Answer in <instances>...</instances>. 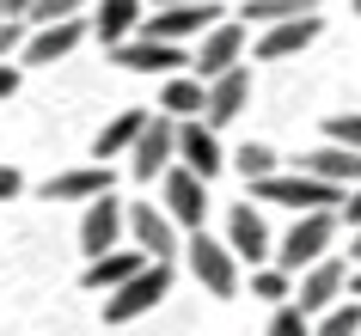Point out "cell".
<instances>
[{
	"instance_id": "6da1fadb",
	"label": "cell",
	"mask_w": 361,
	"mask_h": 336,
	"mask_svg": "<svg viewBox=\"0 0 361 336\" xmlns=\"http://www.w3.org/2000/svg\"><path fill=\"white\" fill-rule=\"evenodd\" d=\"M257 202L269 208H294V214H343V189L319 184V178H306V171H276L269 184H257Z\"/></svg>"
},
{
	"instance_id": "7a4b0ae2",
	"label": "cell",
	"mask_w": 361,
	"mask_h": 336,
	"mask_svg": "<svg viewBox=\"0 0 361 336\" xmlns=\"http://www.w3.org/2000/svg\"><path fill=\"white\" fill-rule=\"evenodd\" d=\"M184 263H190V275L202 281L214 299H233V294H239V257L227 251V239L190 232V244H184Z\"/></svg>"
},
{
	"instance_id": "3957f363",
	"label": "cell",
	"mask_w": 361,
	"mask_h": 336,
	"mask_svg": "<svg viewBox=\"0 0 361 336\" xmlns=\"http://www.w3.org/2000/svg\"><path fill=\"white\" fill-rule=\"evenodd\" d=\"M214 25H227L221 19V0H209V6H159V13H147V25H141V37H153V43H202L214 31Z\"/></svg>"
},
{
	"instance_id": "277c9868",
	"label": "cell",
	"mask_w": 361,
	"mask_h": 336,
	"mask_svg": "<svg viewBox=\"0 0 361 336\" xmlns=\"http://www.w3.org/2000/svg\"><path fill=\"white\" fill-rule=\"evenodd\" d=\"M343 214H306V220L288 226V239L276 244V263H282L288 275H300V269H312V263H324V251H331V232H337Z\"/></svg>"
},
{
	"instance_id": "5b68a950",
	"label": "cell",
	"mask_w": 361,
	"mask_h": 336,
	"mask_svg": "<svg viewBox=\"0 0 361 336\" xmlns=\"http://www.w3.org/2000/svg\"><path fill=\"white\" fill-rule=\"evenodd\" d=\"M171 294V263H153V269H141V275L129 281V287H116V294H104V324H129V318H141V312H153L159 299Z\"/></svg>"
},
{
	"instance_id": "8992f818",
	"label": "cell",
	"mask_w": 361,
	"mask_h": 336,
	"mask_svg": "<svg viewBox=\"0 0 361 336\" xmlns=\"http://www.w3.org/2000/svg\"><path fill=\"white\" fill-rule=\"evenodd\" d=\"M123 232H129V202H116V196L86 202V214H80V251H86V263L111 257Z\"/></svg>"
},
{
	"instance_id": "52a82bcc",
	"label": "cell",
	"mask_w": 361,
	"mask_h": 336,
	"mask_svg": "<svg viewBox=\"0 0 361 336\" xmlns=\"http://www.w3.org/2000/svg\"><path fill=\"white\" fill-rule=\"evenodd\" d=\"M245 61V25L239 19H227V25H214L209 37L196 43V56H190V68H196V80L202 86H214V80H227L233 68Z\"/></svg>"
},
{
	"instance_id": "ba28073f",
	"label": "cell",
	"mask_w": 361,
	"mask_h": 336,
	"mask_svg": "<svg viewBox=\"0 0 361 336\" xmlns=\"http://www.w3.org/2000/svg\"><path fill=\"white\" fill-rule=\"evenodd\" d=\"M129 232H135V251L153 263H171L184 251V232L171 226L166 208H153V202H129Z\"/></svg>"
},
{
	"instance_id": "9c48e42d",
	"label": "cell",
	"mask_w": 361,
	"mask_h": 336,
	"mask_svg": "<svg viewBox=\"0 0 361 336\" xmlns=\"http://www.w3.org/2000/svg\"><path fill=\"white\" fill-rule=\"evenodd\" d=\"M343 287H349V263H343V257H324V263H312V269L300 275L294 306H300L306 318H324L331 306H343Z\"/></svg>"
},
{
	"instance_id": "30bf717a",
	"label": "cell",
	"mask_w": 361,
	"mask_h": 336,
	"mask_svg": "<svg viewBox=\"0 0 361 336\" xmlns=\"http://www.w3.org/2000/svg\"><path fill=\"white\" fill-rule=\"evenodd\" d=\"M166 214H171L178 232H202V220H209V184L196 171L171 166L166 171Z\"/></svg>"
},
{
	"instance_id": "8fae6325",
	"label": "cell",
	"mask_w": 361,
	"mask_h": 336,
	"mask_svg": "<svg viewBox=\"0 0 361 336\" xmlns=\"http://www.w3.org/2000/svg\"><path fill=\"white\" fill-rule=\"evenodd\" d=\"M171 159H178V123H171V116H153L147 135H141V141H135V153H129L135 184H153V178H166Z\"/></svg>"
},
{
	"instance_id": "7c38bea8",
	"label": "cell",
	"mask_w": 361,
	"mask_h": 336,
	"mask_svg": "<svg viewBox=\"0 0 361 336\" xmlns=\"http://www.w3.org/2000/svg\"><path fill=\"white\" fill-rule=\"evenodd\" d=\"M294 171H306V178H319V184H331V189H361V153H349V147H337V141H324V147H312V153H300L294 159Z\"/></svg>"
},
{
	"instance_id": "4fadbf2b",
	"label": "cell",
	"mask_w": 361,
	"mask_h": 336,
	"mask_svg": "<svg viewBox=\"0 0 361 336\" xmlns=\"http://www.w3.org/2000/svg\"><path fill=\"white\" fill-rule=\"evenodd\" d=\"M227 251H233L239 263H251V269L276 263V257H269V226H264V214H257L251 202L227 208Z\"/></svg>"
},
{
	"instance_id": "5bb4252c",
	"label": "cell",
	"mask_w": 361,
	"mask_h": 336,
	"mask_svg": "<svg viewBox=\"0 0 361 336\" xmlns=\"http://www.w3.org/2000/svg\"><path fill=\"white\" fill-rule=\"evenodd\" d=\"M111 61L116 68H129V74H171L178 80V68H184V49L178 43H153V37H129V43H116L111 49Z\"/></svg>"
},
{
	"instance_id": "9a60e30c",
	"label": "cell",
	"mask_w": 361,
	"mask_h": 336,
	"mask_svg": "<svg viewBox=\"0 0 361 336\" xmlns=\"http://www.w3.org/2000/svg\"><path fill=\"white\" fill-rule=\"evenodd\" d=\"M178 159H184V171H196L202 184H209V178H221V171L233 166L227 153H221V141H214L209 123H178Z\"/></svg>"
},
{
	"instance_id": "2e32d148",
	"label": "cell",
	"mask_w": 361,
	"mask_h": 336,
	"mask_svg": "<svg viewBox=\"0 0 361 336\" xmlns=\"http://www.w3.org/2000/svg\"><path fill=\"white\" fill-rule=\"evenodd\" d=\"M319 37H324V13H306V19H288V25H276V31H264L251 56L257 61H288V56H300L306 43H319Z\"/></svg>"
},
{
	"instance_id": "e0dca14e",
	"label": "cell",
	"mask_w": 361,
	"mask_h": 336,
	"mask_svg": "<svg viewBox=\"0 0 361 336\" xmlns=\"http://www.w3.org/2000/svg\"><path fill=\"white\" fill-rule=\"evenodd\" d=\"M86 31H92L86 19H68V25H43L37 37L25 43V56H19V61H31V68H56V61H68V56L80 49V43H86Z\"/></svg>"
},
{
	"instance_id": "ac0fdd59",
	"label": "cell",
	"mask_w": 361,
	"mask_h": 336,
	"mask_svg": "<svg viewBox=\"0 0 361 336\" xmlns=\"http://www.w3.org/2000/svg\"><path fill=\"white\" fill-rule=\"evenodd\" d=\"M111 196V166H74L43 184V202H98Z\"/></svg>"
},
{
	"instance_id": "d6986e66",
	"label": "cell",
	"mask_w": 361,
	"mask_h": 336,
	"mask_svg": "<svg viewBox=\"0 0 361 336\" xmlns=\"http://www.w3.org/2000/svg\"><path fill=\"white\" fill-rule=\"evenodd\" d=\"M147 123H153L147 111H116L111 123L98 129V141H92V166H104V159H123V153H135V141L147 135Z\"/></svg>"
},
{
	"instance_id": "ffe728a7",
	"label": "cell",
	"mask_w": 361,
	"mask_h": 336,
	"mask_svg": "<svg viewBox=\"0 0 361 336\" xmlns=\"http://www.w3.org/2000/svg\"><path fill=\"white\" fill-rule=\"evenodd\" d=\"M141 0H104V6H98L92 13V37L104 43V56H111L116 43H129V37H141Z\"/></svg>"
},
{
	"instance_id": "44dd1931",
	"label": "cell",
	"mask_w": 361,
	"mask_h": 336,
	"mask_svg": "<svg viewBox=\"0 0 361 336\" xmlns=\"http://www.w3.org/2000/svg\"><path fill=\"white\" fill-rule=\"evenodd\" d=\"M245 104H251V74H245V68H233L227 80H214V86H209V116H202V123H209V129H227V123L245 116Z\"/></svg>"
},
{
	"instance_id": "7402d4cb",
	"label": "cell",
	"mask_w": 361,
	"mask_h": 336,
	"mask_svg": "<svg viewBox=\"0 0 361 336\" xmlns=\"http://www.w3.org/2000/svg\"><path fill=\"white\" fill-rule=\"evenodd\" d=\"M141 269H153V257H141V251H111V257H98V263H86V287L92 294H116V287H129Z\"/></svg>"
},
{
	"instance_id": "603a6c76",
	"label": "cell",
	"mask_w": 361,
	"mask_h": 336,
	"mask_svg": "<svg viewBox=\"0 0 361 336\" xmlns=\"http://www.w3.org/2000/svg\"><path fill=\"white\" fill-rule=\"evenodd\" d=\"M159 111H166L171 123H202V116H209V86H202L196 74L166 80V92H159Z\"/></svg>"
},
{
	"instance_id": "cb8c5ba5",
	"label": "cell",
	"mask_w": 361,
	"mask_h": 336,
	"mask_svg": "<svg viewBox=\"0 0 361 336\" xmlns=\"http://www.w3.org/2000/svg\"><path fill=\"white\" fill-rule=\"evenodd\" d=\"M306 13H319V6L312 0H239V25H264V31H276L288 19H306Z\"/></svg>"
},
{
	"instance_id": "d4e9b609",
	"label": "cell",
	"mask_w": 361,
	"mask_h": 336,
	"mask_svg": "<svg viewBox=\"0 0 361 336\" xmlns=\"http://www.w3.org/2000/svg\"><path fill=\"white\" fill-rule=\"evenodd\" d=\"M233 171H239V178L257 189V184H269V178H276V153H269L264 141H245V147L233 153Z\"/></svg>"
},
{
	"instance_id": "484cf974",
	"label": "cell",
	"mask_w": 361,
	"mask_h": 336,
	"mask_svg": "<svg viewBox=\"0 0 361 336\" xmlns=\"http://www.w3.org/2000/svg\"><path fill=\"white\" fill-rule=\"evenodd\" d=\"M251 294L269 299V306H288V299H294V281H288L282 263H264V269H251Z\"/></svg>"
},
{
	"instance_id": "4316f807",
	"label": "cell",
	"mask_w": 361,
	"mask_h": 336,
	"mask_svg": "<svg viewBox=\"0 0 361 336\" xmlns=\"http://www.w3.org/2000/svg\"><path fill=\"white\" fill-rule=\"evenodd\" d=\"M312 336H361V306H349V299L331 306V312L312 324Z\"/></svg>"
},
{
	"instance_id": "83f0119b",
	"label": "cell",
	"mask_w": 361,
	"mask_h": 336,
	"mask_svg": "<svg viewBox=\"0 0 361 336\" xmlns=\"http://www.w3.org/2000/svg\"><path fill=\"white\" fill-rule=\"evenodd\" d=\"M324 141H337V147L361 153V111H337L331 123H324Z\"/></svg>"
},
{
	"instance_id": "f1b7e54d",
	"label": "cell",
	"mask_w": 361,
	"mask_h": 336,
	"mask_svg": "<svg viewBox=\"0 0 361 336\" xmlns=\"http://www.w3.org/2000/svg\"><path fill=\"white\" fill-rule=\"evenodd\" d=\"M269 336H312V318L288 299V306H276V318H269Z\"/></svg>"
},
{
	"instance_id": "f546056e",
	"label": "cell",
	"mask_w": 361,
	"mask_h": 336,
	"mask_svg": "<svg viewBox=\"0 0 361 336\" xmlns=\"http://www.w3.org/2000/svg\"><path fill=\"white\" fill-rule=\"evenodd\" d=\"M80 6H86V0H37L31 19H37V31L43 25H68V19H80Z\"/></svg>"
},
{
	"instance_id": "4dcf8cb0",
	"label": "cell",
	"mask_w": 361,
	"mask_h": 336,
	"mask_svg": "<svg viewBox=\"0 0 361 336\" xmlns=\"http://www.w3.org/2000/svg\"><path fill=\"white\" fill-rule=\"evenodd\" d=\"M25 43H31V37H25L19 19H0V68H6L13 56H25Z\"/></svg>"
},
{
	"instance_id": "1f68e13d",
	"label": "cell",
	"mask_w": 361,
	"mask_h": 336,
	"mask_svg": "<svg viewBox=\"0 0 361 336\" xmlns=\"http://www.w3.org/2000/svg\"><path fill=\"white\" fill-rule=\"evenodd\" d=\"M19 189H25L19 166H6V159H0V202H13V196H19Z\"/></svg>"
},
{
	"instance_id": "d6a6232c",
	"label": "cell",
	"mask_w": 361,
	"mask_h": 336,
	"mask_svg": "<svg viewBox=\"0 0 361 336\" xmlns=\"http://www.w3.org/2000/svg\"><path fill=\"white\" fill-rule=\"evenodd\" d=\"M343 220L361 226V189H349V196H343Z\"/></svg>"
},
{
	"instance_id": "836d02e7",
	"label": "cell",
	"mask_w": 361,
	"mask_h": 336,
	"mask_svg": "<svg viewBox=\"0 0 361 336\" xmlns=\"http://www.w3.org/2000/svg\"><path fill=\"white\" fill-rule=\"evenodd\" d=\"M31 13H37V0H6V19H19V25H25Z\"/></svg>"
},
{
	"instance_id": "e575fe53",
	"label": "cell",
	"mask_w": 361,
	"mask_h": 336,
	"mask_svg": "<svg viewBox=\"0 0 361 336\" xmlns=\"http://www.w3.org/2000/svg\"><path fill=\"white\" fill-rule=\"evenodd\" d=\"M13 92H19V68L6 61V68H0V98H13Z\"/></svg>"
},
{
	"instance_id": "d590c367",
	"label": "cell",
	"mask_w": 361,
	"mask_h": 336,
	"mask_svg": "<svg viewBox=\"0 0 361 336\" xmlns=\"http://www.w3.org/2000/svg\"><path fill=\"white\" fill-rule=\"evenodd\" d=\"M349 257H355V263H361V226H355V239H349Z\"/></svg>"
},
{
	"instance_id": "8d00e7d4",
	"label": "cell",
	"mask_w": 361,
	"mask_h": 336,
	"mask_svg": "<svg viewBox=\"0 0 361 336\" xmlns=\"http://www.w3.org/2000/svg\"><path fill=\"white\" fill-rule=\"evenodd\" d=\"M159 6H209V0H159Z\"/></svg>"
},
{
	"instance_id": "74e56055",
	"label": "cell",
	"mask_w": 361,
	"mask_h": 336,
	"mask_svg": "<svg viewBox=\"0 0 361 336\" xmlns=\"http://www.w3.org/2000/svg\"><path fill=\"white\" fill-rule=\"evenodd\" d=\"M349 287H355V299H361V269H355V281H349Z\"/></svg>"
},
{
	"instance_id": "f35d334b",
	"label": "cell",
	"mask_w": 361,
	"mask_h": 336,
	"mask_svg": "<svg viewBox=\"0 0 361 336\" xmlns=\"http://www.w3.org/2000/svg\"><path fill=\"white\" fill-rule=\"evenodd\" d=\"M0 19H6V0H0Z\"/></svg>"
},
{
	"instance_id": "ab89813d",
	"label": "cell",
	"mask_w": 361,
	"mask_h": 336,
	"mask_svg": "<svg viewBox=\"0 0 361 336\" xmlns=\"http://www.w3.org/2000/svg\"><path fill=\"white\" fill-rule=\"evenodd\" d=\"M355 13H361V0H355Z\"/></svg>"
}]
</instances>
